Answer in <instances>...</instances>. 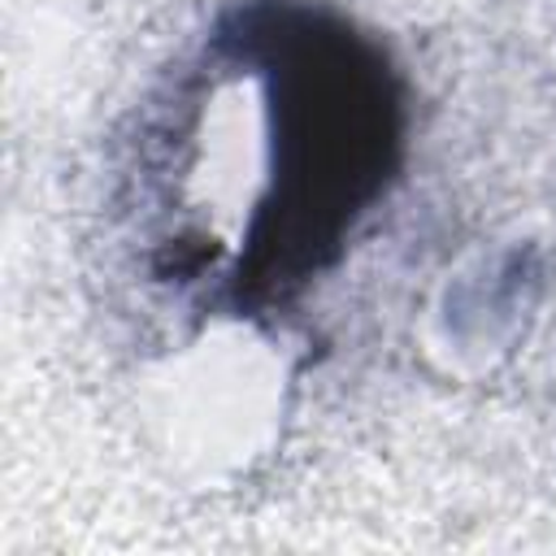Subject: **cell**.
<instances>
[{
  "mask_svg": "<svg viewBox=\"0 0 556 556\" xmlns=\"http://www.w3.org/2000/svg\"><path fill=\"white\" fill-rule=\"evenodd\" d=\"M408 87L321 0H239L148 96L122 217L139 278L195 321H269L391 195Z\"/></svg>",
  "mask_w": 556,
  "mask_h": 556,
  "instance_id": "6da1fadb",
  "label": "cell"
}]
</instances>
